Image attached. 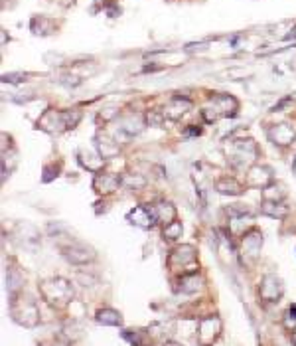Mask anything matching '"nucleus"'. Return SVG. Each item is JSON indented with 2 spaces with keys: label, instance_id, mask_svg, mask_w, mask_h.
<instances>
[{
  "label": "nucleus",
  "instance_id": "f3484780",
  "mask_svg": "<svg viewBox=\"0 0 296 346\" xmlns=\"http://www.w3.org/2000/svg\"><path fill=\"white\" fill-rule=\"evenodd\" d=\"M95 321L105 326H123V315L111 307L99 308L95 315Z\"/></svg>",
  "mask_w": 296,
  "mask_h": 346
},
{
  "label": "nucleus",
  "instance_id": "473e14b6",
  "mask_svg": "<svg viewBox=\"0 0 296 346\" xmlns=\"http://www.w3.org/2000/svg\"><path fill=\"white\" fill-rule=\"evenodd\" d=\"M107 12H109V16H119L121 14V8H116V6H107Z\"/></svg>",
  "mask_w": 296,
  "mask_h": 346
},
{
  "label": "nucleus",
  "instance_id": "bb28decb",
  "mask_svg": "<svg viewBox=\"0 0 296 346\" xmlns=\"http://www.w3.org/2000/svg\"><path fill=\"white\" fill-rule=\"evenodd\" d=\"M123 338H127L132 346H142L144 344V338H146V333L144 331H123Z\"/></svg>",
  "mask_w": 296,
  "mask_h": 346
},
{
  "label": "nucleus",
  "instance_id": "4be33fe9",
  "mask_svg": "<svg viewBox=\"0 0 296 346\" xmlns=\"http://www.w3.org/2000/svg\"><path fill=\"white\" fill-rule=\"evenodd\" d=\"M154 208V214H156V220L160 222V224H172L174 220H176V208L170 204V202H158V204L152 206Z\"/></svg>",
  "mask_w": 296,
  "mask_h": 346
},
{
  "label": "nucleus",
  "instance_id": "4468645a",
  "mask_svg": "<svg viewBox=\"0 0 296 346\" xmlns=\"http://www.w3.org/2000/svg\"><path fill=\"white\" fill-rule=\"evenodd\" d=\"M77 158L79 162H81V167L87 168L89 172H95V174H99L105 167V158L101 156L99 153H87V151H79L77 153Z\"/></svg>",
  "mask_w": 296,
  "mask_h": 346
},
{
  "label": "nucleus",
  "instance_id": "6ab92c4d",
  "mask_svg": "<svg viewBox=\"0 0 296 346\" xmlns=\"http://www.w3.org/2000/svg\"><path fill=\"white\" fill-rule=\"evenodd\" d=\"M95 147H97V153L101 154L105 160H107V158H113V156L119 154V144H116L113 139L105 137V135H99V137L95 139Z\"/></svg>",
  "mask_w": 296,
  "mask_h": 346
},
{
  "label": "nucleus",
  "instance_id": "aec40b11",
  "mask_svg": "<svg viewBox=\"0 0 296 346\" xmlns=\"http://www.w3.org/2000/svg\"><path fill=\"white\" fill-rule=\"evenodd\" d=\"M30 30L36 36H50L55 30V24H53V20L46 18V16H34L32 22H30Z\"/></svg>",
  "mask_w": 296,
  "mask_h": 346
},
{
  "label": "nucleus",
  "instance_id": "0eeeda50",
  "mask_svg": "<svg viewBox=\"0 0 296 346\" xmlns=\"http://www.w3.org/2000/svg\"><path fill=\"white\" fill-rule=\"evenodd\" d=\"M127 220H129L132 226L142 228V230H150V228H154V224L158 222L152 206H134V208L129 212Z\"/></svg>",
  "mask_w": 296,
  "mask_h": 346
},
{
  "label": "nucleus",
  "instance_id": "72a5a7b5",
  "mask_svg": "<svg viewBox=\"0 0 296 346\" xmlns=\"http://www.w3.org/2000/svg\"><path fill=\"white\" fill-rule=\"evenodd\" d=\"M164 346H184V344L176 342V340H166V342H164Z\"/></svg>",
  "mask_w": 296,
  "mask_h": 346
},
{
  "label": "nucleus",
  "instance_id": "20e7f679",
  "mask_svg": "<svg viewBox=\"0 0 296 346\" xmlns=\"http://www.w3.org/2000/svg\"><path fill=\"white\" fill-rule=\"evenodd\" d=\"M62 253L73 265H87L91 261H95L93 247L81 244V242H69L67 245H62Z\"/></svg>",
  "mask_w": 296,
  "mask_h": 346
},
{
  "label": "nucleus",
  "instance_id": "c756f323",
  "mask_svg": "<svg viewBox=\"0 0 296 346\" xmlns=\"http://www.w3.org/2000/svg\"><path fill=\"white\" fill-rule=\"evenodd\" d=\"M123 182L125 184H130V186H136V188H142L146 182H144V178H142L141 174H134V178H132V174H127V176H123Z\"/></svg>",
  "mask_w": 296,
  "mask_h": 346
},
{
  "label": "nucleus",
  "instance_id": "412c9836",
  "mask_svg": "<svg viewBox=\"0 0 296 346\" xmlns=\"http://www.w3.org/2000/svg\"><path fill=\"white\" fill-rule=\"evenodd\" d=\"M121 131L123 133H127L129 137L132 135H139L142 129H144V119L141 115H127L121 119Z\"/></svg>",
  "mask_w": 296,
  "mask_h": 346
},
{
  "label": "nucleus",
  "instance_id": "393cba45",
  "mask_svg": "<svg viewBox=\"0 0 296 346\" xmlns=\"http://www.w3.org/2000/svg\"><path fill=\"white\" fill-rule=\"evenodd\" d=\"M79 336H81V326H79V322L71 321L62 329V338H64L65 342H75Z\"/></svg>",
  "mask_w": 296,
  "mask_h": 346
},
{
  "label": "nucleus",
  "instance_id": "cd10ccee",
  "mask_svg": "<svg viewBox=\"0 0 296 346\" xmlns=\"http://www.w3.org/2000/svg\"><path fill=\"white\" fill-rule=\"evenodd\" d=\"M62 117H64V125H65V131L67 129H73L77 125L79 121H81V113H79L77 109H69V111H62Z\"/></svg>",
  "mask_w": 296,
  "mask_h": 346
},
{
  "label": "nucleus",
  "instance_id": "7ed1b4c3",
  "mask_svg": "<svg viewBox=\"0 0 296 346\" xmlns=\"http://www.w3.org/2000/svg\"><path fill=\"white\" fill-rule=\"evenodd\" d=\"M195 263H198V251L190 244L178 245L168 256V267L172 271H182V275L195 273Z\"/></svg>",
  "mask_w": 296,
  "mask_h": 346
},
{
  "label": "nucleus",
  "instance_id": "7c9ffc66",
  "mask_svg": "<svg viewBox=\"0 0 296 346\" xmlns=\"http://www.w3.org/2000/svg\"><path fill=\"white\" fill-rule=\"evenodd\" d=\"M162 121H164V113H148V115H146V123H148L150 127H160Z\"/></svg>",
  "mask_w": 296,
  "mask_h": 346
},
{
  "label": "nucleus",
  "instance_id": "6e6552de",
  "mask_svg": "<svg viewBox=\"0 0 296 346\" xmlns=\"http://www.w3.org/2000/svg\"><path fill=\"white\" fill-rule=\"evenodd\" d=\"M272 184V170L269 167H253L247 172V186L251 188H267Z\"/></svg>",
  "mask_w": 296,
  "mask_h": 346
},
{
  "label": "nucleus",
  "instance_id": "ddd939ff",
  "mask_svg": "<svg viewBox=\"0 0 296 346\" xmlns=\"http://www.w3.org/2000/svg\"><path fill=\"white\" fill-rule=\"evenodd\" d=\"M190 107H192V101H190V99L176 95V97H172V99L168 101L166 107H164V117H168V119H180L186 111H190Z\"/></svg>",
  "mask_w": 296,
  "mask_h": 346
},
{
  "label": "nucleus",
  "instance_id": "c85d7f7f",
  "mask_svg": "<svg viewBox=\"0 0 296 346\" xmlns=\"http://www.w3.org/2000/svg\"><path fill=\"white\" fill-rule=\"evenodd\" d=\"M284 324H286V329L296 331V305H292V307L288 308V313L284 317Z\"/></svg>",
  "mask_w": 296,
  "mask_h": 346
},
{
  "label": "nucleus",
  "instance_id": "39448f33",
  "mask_svg": "<svg viewBox=\"0 0 296 346\" xmlns=\"http://www.w3.org/2000/svg\"><path fill=\"white\" fill-rule=\"evenodd\" d=\"M221 334V319L211 315L204 317L198 324V344L200 346H211Z\"/></svg>",
  "mask_w": 296,
  "mask_h": 346
},
{
  "label": "nucleus",
  "instance_id": "2eb2a0df",
  "mask_svg": "<svg viewBox=\"0 0 296 346\" xmlns=\"http://www.w3.org/2000/svg\"><path fill=\"white\" fill-rule=\"evenodd\" d=\"M38 127L44 129V131H48V133L65 131L62 111H48V113H44V117H42V119L38 121Z\"/></svg>",
  "mask_w": 296,
  "mask_h": 346
},
{
  "label": "nucleus",
  "instance_id": "f03ea898",
  "mask_svg": "<svg viewBox=\"0 0 296 346\" xmlns=\"http://www.w3.org/2000/svg\"><path fill=\"white\" fill-rule=\"evenodd\" d=\"M10 315L18 324L34 329L40 322V308L32 297H26L22 293L10 297Z\"/></svg>",
  "mask_w": 296,
  "mask_h": 346
},
{
  "label": "nucleus",
  "instance_id": "9d476101",
  "mask_svg": "<svg viewBox=\"0 0 296 346\" xmlns=\"http://www.w3.org/2000/svg\"><path fill=\"white\" fill-rule=\"evenodd\" d=\"M211 103H213V107H215V111H218L219 115H223V117L237 115L239 103H237L235 97L227 95V93H219V95H215V97L211 99Z\"/></svg>",
  "mask_w": 296,
  "mask_h": 346
},
{
  "label": "nucleus",
  "instance_id": "f257e3e1",
  "mask_svg": "<svg viewBox=\"0 0 296 346\" xmlns=\"http://www.w3.org/2000/svg\"><path fill=\"white\" fill-rule=\"evenodd\" d=\"M40 295L52 307H65L73 299V287L64 277H53L40 283Z\"/></svg>",
  "mask_w": 296,
  "mask_h": 346
},
{
  "label": "nucleus",
  "instance_id": "5701e85b",
  "mask_svg": "<svg viewBox=\"0 0 296 346\" xmlns=\"http://www.w3.org/2000/svg\"><path fill=\"white\" fill-rule=\"evenodd\" d=\"M22 285H24V277H22V273L18 269H14L10 267L8 273H6V287H8V295L14 297L18 295V293H22Z\"/></svg>",
  "mask_w": 296,
  "mask_h": 346
},
{
  "label": "nucleus",
  "instance_id": "9b49d317",
  "mask_svg": "<svg viewBox=\"0 0 296 346\" xmlns=\"http://www.w3.org/2000/svg\"><path fill=\"white\" fill-rule=\"evenodd\" d=\"M243 253L251 257H257L259 251H261V245H263V233L257 230V228H251L249 231L243 233Z\"/></svg>",
  "mask_w": 296,
  "mask_h": 346
},
{
  "label": "nucleus",
  "instance_id": "423d86ee",
  "mask_svg": "<svg viewBox=\"0 0 296 346\" xmlns=\"http://www.w3.org/2000/svg\"><path fill=\"white\" fill-rule=\"evenodd\" d=\"M284 293V285L283 281L277 277V275H265L261 279L259 285V297L265 301V303H277Z\"/></svg>",
  "mask_w": 296,
  "mask_h": 346
},
{
  "label": "nucleus",
  "instance_id": "b1692460",
  "mask_svg": "<svg viewBox=\"0 0 296 346\" xmlns=\"http://www.w3.org/2000/svg\"><path fill=\"white\" fill-rule=\"evenodd\" d=\"M261 212L265 214V216H270V218H279L283 220L286 214H288V208L284 204H281V202H263V206H261Z\"/></svg>",
  "mask_w": 296,
  "mask_h": 346
},
{
  "label": "nucleus",
  "instance_id": "2f4dec72",
  "mask_svg": "<svg viewBox=\"0 0 296 346\" xmlns=\"http://www.w3.org/2000/svg\"><path fill=\"white\" fill-rule=\"evenodd\" d=\"M2 81L4 83H22V81H26V74H6V76H2Z\"/></svg>",
  "mask_w": 296,
  "mask_h": 346
},
{
  "label": "nucleus",
  "instance_id": "dca6fc26",
  "mask_svg": "<svg viewBox=\"0 0 296 346\" xmlns=\"http://www.w3.org/2000/svg\"><path fill=\"white\" fill-rule=\"evenodd\" d=\"M202 275L195 271V273H188V275H182L180 281H178V293H184V295H192L195 291H200V287H202Z\"/></svg>",
  "mask_w": 296,
  "mask_h": 346
},
{
  "label": "nucleus",
  "instance_id": "1a4fd4ad",
  "mask_svg": "<svg viewBox=\"0 0 296 346\" xmlns=\"http://www.w3.org/2000/svg\"><path fill=\"white\" fill-rule=\"evenodd\" d=\"M121 176H116V174H103V172H99L95 180H93V188L97 190L99 194H113L115 190H119V186H121Z\"/></svg>",
  "mask_w": 296,
  "mask_h": 346
},
{
  "label": "nucleus",
  "instance_id": "f704fd0d",
  "mask_svg": "<svg viewBox=\"0 0 296 346\" xmlns=\"http://www.w3.org/2000/svg\"><path fill=\"white\" fill-rule=\"evenodd\" d=\"M292 170H294V172H296V158H294V160H292Z\"/></svg>",
  "mask_w": 296,
  "mask_h": 346
},
{
  "label": "nucleus",
  "instance_id": "f8f14e48",
  "mask_svg": "<svg viewBox=\"0 0 296 346\" xmlns=\"http://www.w3.org/2000/svg\"><path fill=\"white\" fill-rule=\"evenodd\" d=\"M269 139L279 147H288L296 141V133L288 125H274L269 131Z\"/></svg>",
  "mask_w": 296,
  "mask_h": 346
},
{
  "label": "nucleus",
  "instance_id": "a211bd4d",
  "mask_svg": "<svg viewBox=\"0 0 296 346\" xmlns=\"http://www.w3.org/2000/svg\"><path fill=\"white\" fill-rule=\"evenodd\" d=\"M215 190L223 196H239L243 192V184H239L235 178H229V176H223L215 182Z\"/></svg>",
  "mask_w": 296,
  "mask_h": 346
},
{
  "label": "nucleus",
  "instance_id": "a878e982",
  "mask_svg": "<svg viewBox=\"0 0 296 346\" xmlns=\"http://www.w3.org/2000/svg\"><path fill=\"white\" fill-rule=\"evenodd\" d=\"M182 222H178V220H174L172 224H168V226H164V240H168V242H176V240H180L182 238Z\"/></svg>",
  "mask_w": 296,
  "mask_h": 346
}]
</instances>
